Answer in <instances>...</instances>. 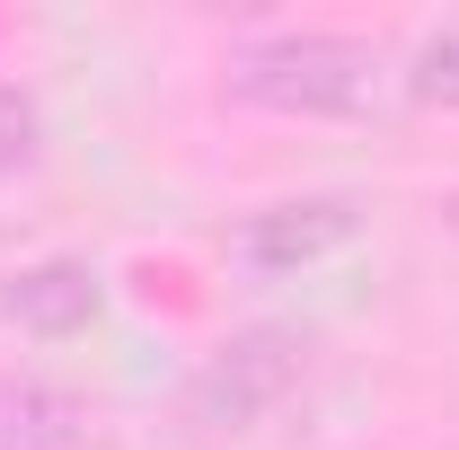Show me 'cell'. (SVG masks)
<instances>
[{"mask_svg": "<svg viewBox=\"0 0 459 450\" xmlns=\"http://www.w3.org/2000/svg\"><path fill=\"white\" fill-rule=\"evenodd\" d=\"M380 80H389L380 45L336 36V27H291V36H265V45L230 54V89L274 115H362L380 98Z\"/></svg>", "mask_w": 459, "mask_h": 450, "instance_id": "cell-1", "label": "cell"}, {"mask_svg": "<svg viewBox=\"0 0 459 450\" xmlns=\"http://www.w3.org/2000/svg\"><path fill=\"white\" fill-rule=\"evenodd\" d=\"M309 353H318V344L300 336V327H247V336H230L221 353L195 371V415L221 424V433L274 424L291 397L309 389Z\"/></svg>", "mask_w": 459, "mask_h": 450, "instance_id": "cell-2", "label": "cell"}, {"mask_svg": "<svg viewBox=\"0 0 459 450\" xmlns=\"http://www.w3.org/2000/svg\"><path fill=\"white\" fill-rule=\"evenodd\" d=\"M0 450H107V415L62 380L0 371Z\"/></svg>", "mask_w": 459, "mask_h": 450, "instance_id": "cell-3", "label": "cell"}, {"mask_svg": "<svg viewBox=\"0 0 459 450\" xmlns=\"http://www.w3.org/2000/svg\"><path fill=\"white\" fill-rule=\"evenodd\" d=\"M344 238H353V203H344V195H309V203H265V212H247L238 256H247L256 274H291V265H318Z\"/></svg>", "mask_w": 459, "mask_h": 450, "instance_id": "cell-4", "label": "cell"}, {"mask_svg": "<svg viewBox=\"0 0 459 450\" xmlns=\"http://www.w3.org/2000/svg\"><path fill=\"white\" fill-rule=\"evenodd\" d=\"M98 265H80V256H54V265H27V274L0 291V309L18 318V327H36V336H80L89 318H98Z\"/></svg>", "mask_w": 459, "mask_h": 450, "instance_id": "cell-5", "label": "cell"}, {"mask_svg": "<svg viewBox=\"0 0 459 450\" xmlns=\"http://www.w3.org/2000/svg\"><path fill=\"white\" fill-rule=\"evenodd\" d=\"M406 89H415V98H433V107H459V27H442V36L415 54Z\"/></svg>", "mask_w": 459, "mask_h": 450, "instance_id": "cell-6", "label": "cell"}]
</instances>
